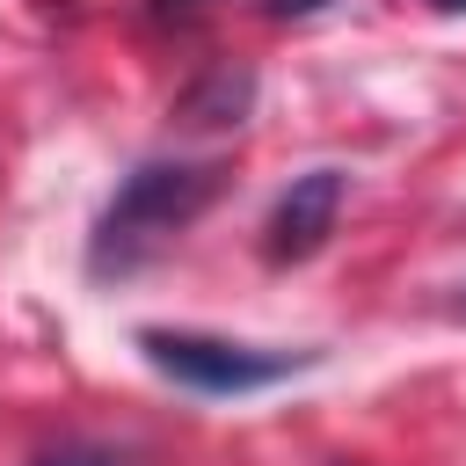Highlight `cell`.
Instances as JSON below:
<instances>
[{"mask_svg":"<svg viewBox=\"0 0 466 466\" xmlns=\"http://www.w3.org/2000/svg\"><path fill=\"white\" fill-rule=\"evenodd\" d=\"M430 7H466V0H430Z\"/></svg>","mask_w":466,"mask_h":466,"instance_id":"cell-4","label":"cell"},{"mask_svg":"<svg viewBox=\"0 0 466 466\" xmlns=\"http://www.w3.org/2000/svg\"><path fill=\"white\" fill-rule=\"evenodd\" d=\"M218 197V167H189V160H146L116 182L109 211L95 218L87 240V269L95 277H131L153 248H167L204 204Z\"/></svg>","mask_w":466,"mask_h":466,"instance_id":"cell-1","label":"cell"},{"mask_svg":"<svg viewBox=\"0 0 466 466\" xmlns=\"http://www.w3.org/2000/svg\"><path fill=\"white\" fill-rule=\"evenodd\" d=\"M342 175L335 167H306L284 197H277V211H269V262H306L328 233H335V218H342Z\"/></svg>","mask_w":466,"mask_h":466,"instance_id":"cell-3","label":"cell"},{"mask_svg":"<svg viewBox=\"0 0 466 466\" xmlns=\"http://www.w3.org/2000/svg\"><path fill=\"white\" fill-rule=\"evenodd\" d=\"M138 350L160 379L211 393V400H240L262 393L277 379H291L306 364V350H255V342H226V335H197V328H138Z\"/></svg>","mask_w":466,"mask_h":466,"instance_id":"cell-2","label":"cell"}]
</instances>
